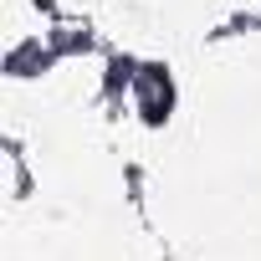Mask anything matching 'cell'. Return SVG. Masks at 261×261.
Listing matches in <instances>:
<instances>
[{
	"label": "cell",
	"instance_id": "6da1fadb",
	"mask_svg": "<svg viewBox=\"0 0 261 261\" xmlns=\"http://www.w3.org/2000/svg\"><path fill=\"white\" fill-rule=\"evenodd\" d=\"M128 102H134V113H144L149 128H159V123L174 113V77H169V67H159V62H139L134 87H128Z\"/></svg>",
	"mask_w": 261,
	"mask_h": 261
}]
</instances>
